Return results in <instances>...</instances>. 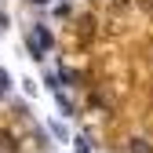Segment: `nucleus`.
Returning a JSON list of instances; mask_svg holds the SVG:
<instances>
[{"mask_svg":"<svg viewBox=\"0 0 153 153\" xmlns=\"http://www.w3.org/2000/svg\"><path fill=\"white\" fill-rule=\"evenodd\" d=\"M26 44H29V59H44V55L55 48V36L48 26H33V33L26 36Z\"/></svg>","mask_w":153,"mask_h":153,"instance_id":"obj_1","label":"nucleus"},{"mask_svg":"<svg viewBox=\"0 0 153 153\" xmlns=\"http://www.w3.org/2000/svg\"><path fill=\"white\" fill-rule=\"evenodd\" d=\"M48 131H51L59 142H69V128H66L62 120H48Z\"/></svg>","mask_w":153,"mask_h":153,"instance_id":"obj_2","label":"nucleus"},{"mask_svg":"<svg viewBox=\"0 0 153 153\" xmlns=\"http://www.w3.org/2000/svg\"><path fill=\"white\" fill-rule=\"evenodd\" d=\"M55 102H59V109H62V117H73V113H76V109H73V102L66 99V91H62V88L55 91Z\"/></svg>","mask_w":153,"mask_h":153,"instance_id":"obj_3","label":"nucleus"},{"mask_svg":"<svg viewBox=\"0 0 153 153\" xmlns=\"http://www.w3.org/2000/svg\"><path fill=\"white\" fill-rule=\"evenodd\" d=\"M0 149L4 153H18V139L15 135H0Z\"/></svg>","mask_w":153,"mask_h":153,"instance_id":"obj_4","label":"nucleus"},{"mask_svg":"<svg viewBox=\"0 0 153 153\" xmlns=\"http://www.w3.org/2000/svg\"><path fill=\"white\" fill-rule=\"evenodd\" d=\"M73 149H76V153H91V139H88V135H76V139H73Z\"/></svg>","mask_w":153,"mask_h":153,"instance_id":"obj_5","label":"nucleus"},{"mask_svg":"<svg viewBox=\"0 0 153 153\" xmlns=\"http://www.w3.org/2000/svg\"><path fill=\"white\" fill-rule=\"evenodd\" d=\"M131 153H153V146L146 142V139H131V146H128Z\"/></svg>","mask_w":153,"mask_h":153,"instance_id":"obj_6","label":"nucleus"},{"mask_svg":"<svg viewBox=\"0 0 153 153\" xmlns=\"http://www.w3.org/2000/svg\"><path fill=\"white\" fill-rule=\"evenodd\" d=\"M59 80H62V84H76V69L62 66V69H59Z\"/></svg>","mask_w":153,"mask_h":153,"instance_id":"obj_7","label":"nucleus"},{"mask_svg":"<svg viewBox=\"0 0 153 153\" xmlns=\"http://www.w3.org/2000/svg\"><path fill=\"white\" fill-rule=\"evenodd\" d=\"M11 91V76H7V69H0V95H7Z\"/></svg>","mask_w":153,"mask_h":153,"instance_id":"obj_8","label":"nucleus"},{"mask_svg":"<svg viewBox=\"0 0 153 153\" xmlns=\"http://www.w3.org/2000/svg\"><path fill=\"white\" fill-rule=\"evenodd\" d=\"M22 91H26L29 99H33V95H36V84H33V80H22Z\"/></svg>","mask_w":153,"mask_h":153,"instance_id":"obj_9","label":"nucleus"},{"mask_svg":"<svg viewBox=\"0 0 153 153\" xmlns=\"http://www.w3.org/2000/svg\"><path fill=\"white\" fill-rule=\"evenodd\" d=\"M29 4H40V7H44V4H51V0H29Z\"/></svg>","mask_w":153,"mask_h":153,"instance_id":"obj_10","label":"nucleus"}]
</instances>
